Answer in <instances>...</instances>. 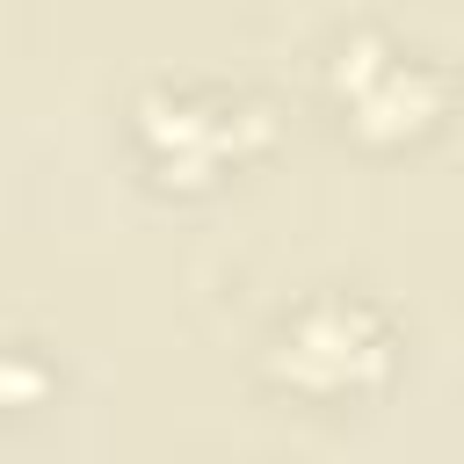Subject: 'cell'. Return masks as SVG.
<instances>
[{
  "label": "cell",
  "instance_id": "cell-1",
  "mask_svg": "<svg viewBox=\"0 0 464 464\" xmlns=\"http://www.w3.org/2000/svg\"><path fill=\"white\" fill-rule=\"evenodd\" d=\"M377 362H384V326H377V312L341 304V297L304 304V312L290 319V334H283V355H276V370H290L297 384H348V377H362V370H377Z\"/></svg>",
  "mask_w": 464,
  "mask_h": 464
},
{
  "label": "cell",
  "instance_id": "cell-2",
  "mask_svg": "<svg viewBox=\"0 0 464 464\" xmlns=\"http://www.w3.org/2000/svg\"><path fill=\"white\" fill-rule=\"evenodd\" d=\"M428 94H435V80H428L420 65H399V58H392V65L362 87V116H370V123H413V116L428 109Z\"/></svg>",
  "mask_w": 464,
  "mask_h": 464
}]
</instances>
